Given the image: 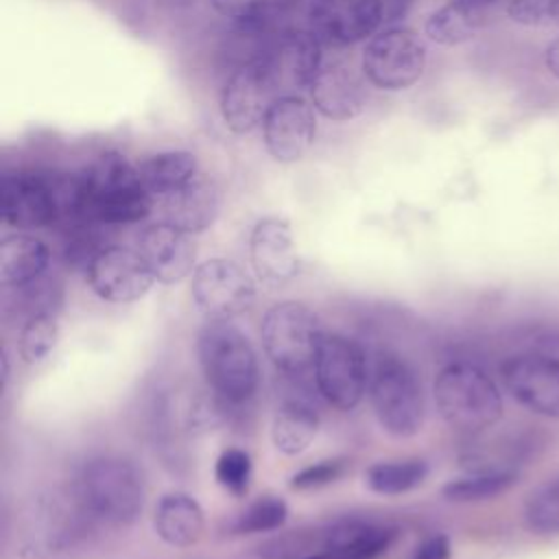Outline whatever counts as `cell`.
<instances>
[{"label":"cell","instance_id":"cell-1","mask_svg":"<svg viewBox=\"0 0 559 559\" xmlns=\"http://www.w3.org/2000/svg\"><path fill=\"white\" fill-rule=\"evenodd\" d=\"M2 221L15 229L48 227L59 221H81L79 173L9 170L0 183Z\"/></svg>","mask_w":559,"mask_h":559},{"label":"cell","instance_id":"cell-2","mask_svg":"<svg viewBox=\"0 0 559 559\" xmlns=\"http://www.w3.org/2000/svg\"><path fill=\"white\" fill-rule=\"evenodd\" d=\"M81 221L100 225H129L146 218L153 194L122 153L105 151L79 173Z\"/></svg>","mask_w":559,"mask_h":559},{"label":"cell","instance_id":"cell-3","mask_svg":"<svg viewBox=\"0 0 559 559\" xmlns=\"http://www.w3.org/2000/svg\"><path fill=\"white\" fill-rule=\"evenodd\" d=\"M72 500L90 520L129 526L144 509L142 472L120 456L90 459L72 483Z\"/></svg>","mask_w":559,"mask_h":559},{"label":"cell","instance_id":"cell-4","mask_svg":"<svg viewBox=\"0 0 559 559\" xmlns=\"http://www.w3.org/2000/svg\"><path fill=\"white\" fill-rule=\"evenodd\" d=\"M205 382L225 402H247L260 384V362L249 336L225 319H210L197 336Z\"/></svg>","mask_w":559,"mask_h":559},{"label":"cell","instance_id":"cell-5","mask_svg":"<svg viewBox=\"0 0 559 559\" xmlns=\"http://www.w3.org/2000/svg\"><path fill=\"white\" fill-rule=\"evenodd\" d=\"M369 400L380 426L393 437H413L426 417L424 386L397 354H380L369 371Z\"/></svg>","mask_w":559,"mask_h":559},{"label":"cell","instance_id":"cell-6","mask_svg":"<svg viewBox=\"0 0 559 559\" xmlns=\"http://www.w3.org/2000/svg\"><path fill=\"white\" fill-rule=\"evenodd\" d=\"M435 402L441 417L459 430L476 432L502 417V397L496 382L476 365L452 362L435 380Z\"/></svg>","mask_w":559,"mask_h":559},{"label":"cell","instance_id":"cell-7","mask_svg":"<svg viewBox=\"0 0 559 559\" xmlns=\"http://www.w3.org/2000/svg\"><path fill=\"white\" fill-rule=\"evenodd\" d=\"M260 336L266 356L282 373L304 376L314 365L325 332L306 304L280 301L266 310Z\"/></svg>","mask_w":559,"mask_h":559},{"label":"cell","instance_id":"cell-8","mask_svg":"<svg viewBox=\"0 0 559 559\" xmlns=\"http://www.w3.org/2000/svg\"><path fill=\"white\" fill-rule=\"evenodd\" d=\"M426 44L404 26L386 28L371 37L362 52V74L384 92H402L415 85L426 68Z\"/></svg>","mask_w":559,"mask_h":559},{"label":"cell","instance_id":"cell-9","mask_svg":"<svg viewBox=\"0 0 559 559\" xmlns=\"http://www.w3.org/2000/svg\"><path fill=\"white\" fill-rule=\"evenodd\" d=\"M312 369L317 391L328 404L338 411H352L360 404L369 384V369L356 341L336 332L325 334Z\"/></svg>","mask_w":559,"mask_h":559},{"label":"cell","instance_id":"cell-10","mask_svg":"<svg viewBox=\"0 0 559 559\" xmlns=\"http://www.w3.org/2000/svg\"><path fill=\"white\" fill-rule=\"evenodd\" d=\"M192 299L207 319L242 314L255 299L253 280L231 260L212 258L201 262L192 273Z\"/></svg>","mask_w":559,"mask_h":559},{"label":"cell","instance_id":"cell-11","mask_svg":"<svg viewBox=\"0 0 559 559\" xmlns=\"http://www.w3.org/2000/svg\"><path fill=\"white\" fill-rule=\"evenodd\" d=\"M266 76L277 96L297 94L310 87L321 66V39L310 28H286L280 33L262 57Z\"/></svg>","mask_w":559,"mask_h":559},{"label":"cell","instance_id":"cell-12","mask_svg":"<svg viewBox=\"0 0 559 559\" xmlns=\"http://www.w3.org/2000/svg\"><path fill=\"white\" fill-rule=\"evenodd\" d=\"M317 120L312 105L299 94L275 96L262 120L266 153L280 164L299 162L312 146Z\"/></svg>","mask_w":559,"mask_h":559},{"label":"cell","instance_id":"cell-13","mask_svg":"<svg viewBox=\"0 0 559 559\" xmlns=\"http://www.w3.org/2000/svg\"><path fill=\"white\" fill-rule=\"evenodd\" d=\"M275 90L266 76L262 59L240 63L221 90V116L231 133L247 135L262 124L269 105L275 98Z\"/></svg>","mask_w":559,"mask_h":559},{"label":"cell","instance_id":"cell-14","mask_svg":"<svg viewBox=\"0 0 559 559\" xmlns=\"http://www.w3.org/2000/svg\"><path fill=\"white\" fill-rule=\"evenodd\" d=\"M507 391L528 411L559 419V360L537 352L509 356L500 367Z\"/></svg>","mask_w":559,"mask_h":559},{"label":"cell","instance_id":"cell-15","mask_svg":"<svg viewBox=\"0 0 559 559\" xmlns=\"http://www.w3.org/2000/svg\"><path fill=\"white\" fill-rule=\"evenodd\" d=\"M90 288L105 301L129 304L148 293L155 277L138 249L111 245L103 247L87 262Z\"/></svg>","mask_w":559,"mask_h":559},{"label":"cell","instance_id":"cell-16","mask_svg":"<svg viewBox=\"0 0 559 559\" xmlns=\"http://www.w3.org/2000/svg\"><path fill=\"white\" fill-rule=\"evenodd\" d=\"M384 20L382 0H312L308 28L321 44L349 46L371 37Z\"/></svg>","mask_w":559,"mask_h":559},{"label":"cell","instance_id":"cell-17","mask_svg":"<svg viewBox=\"0 0 559 559\" xmlns=\"http://www.w3.org/2000/svg\"><path fill=\"white\" fill-rule=\"evenodd\" d=\"M249 255L258 280L271 288L284 286L299 273L293 231L284 218L266 216L253 225L249 236Z\"/></svg>","mask_w":559,"mask_h":559},{"label":"cell","instance_id":"cell-18","mask_svg":"<svg viewBox=\"0 0 559 559\" xmlns=\"http://www.w3.org/2000/svg\"><path fill=\"white\" fill-rule=\"evenodd\" d=\"M138 253L162 284H177L194 269L197 247L188 231L170 225H148L138 238Z\"/></svg>","mask_w":559,"mask_h":559},{"label":"cell","instance_id":"cell-19","mask_svg":"<svg viewBox=\"0 0 559 559\" xmlns=\"http://www.w3.org/2000/svg\"><path fill=\"white\" fill-rule=\"evenodd\" d=\"M312 105L330 120H352L367 105V87L360 74L347 63H330L319 70L310 85Z\"/></svg>","mask_w":559,"mask_h":559},{"label":"cell","instance_id":"cell-20","mask_svg":"<svg viewBox=\"0 0 559 559\" xmlns=\"http://www.w3.org/2000/svg\"><path fill=\"white\" fill-rule=\"evenodd\" d=\"M221 212V190L205 177L194 175L186 186L164 197V218L166 223L188 231L199 234L207 229Z\"/></svg>","mask_w":559,"mask_h":559},{"label":"cell","instance_id":"cell-21","mask_svg":"<svg viewBox=\"0 0 559 559\" xmlns=\"http://www.w3.org/2000/svg\"><path fill=\"white\" fill-rule=\"evenodd\" d=\"M397 531L362 520H341L323 533L321 559H376L389 550Z\"/></svg>","mask_w":559,"mask_h":559},{"label":"cell","instance_id":"cell-22","mask_svg":"<svg viewBox=\"0 0 559 559\" xmlns=\"http://www.w3.org/2000/svg\"><path fill=\"white\" fill-rule=\"evenodd\" d=\"M50 266V249L31 234H9L0 242V282L9 290L39 282Z\"/></svg>","mask_w":559,"mask_h":559},{"label":"cell","instance_id":"cell-23","mask_svg":"<svg viewBox=\"0 0 559 559\" xmlns=\"http://www.w3.org/2000/svg\"><path fill=\"white\" fill-rule=\"evenodd\" d=\"M319 411L312 400L304 393L286 395L275 411L271 439L273 445L284 454L304 452L319 430Z\"/></svg>","mask_w":559,"mask_h":559},{"label":"cell","instance_id":"cell-24","mask_svg":"<svg viewBox=\"0 0 559 559\" xmlns=\"http://www.w3.org/2000/svg\"><path fill=\"white\" fill-rule=\"evenodd\" d=\"M153 526L157 537L168 546L188 548L197 544L203 535V526H205L203 509L188 493H181V491L166 493L155 509Z\"/></svg>","mask_w":559,"mask_h":559},{"label":"cell","instance_id":"cell-25","mask_svg":"<svg viewBox=\"0 0 559 559\" xmlns=\"http://www.w3.org/2000/svg\"><path fill=\"white\" fill-rule=\"evenodd\" d=\"M142 183L153 197H168L197 175V157L190 151H162L138 164Z\"/></svg>","mask_w":559,"mask_h":559},{"label":"cell","instance_id":"cell-26","mask_svg":"<svg viewBox=\"0 0 559 559\" xmlns=\"http://www.w3.org/2000/svg\"><path fill=\"white\" fill-rule=\"evenodd\" d=\"M483 26V9L452 0L432 11L424 24V33L439 46H459L469 41Z\"/></svg>","mask_w":559,"mask_h":559},{"label":"cell","instance_id":"cell-27","mask_svg":"<svg viewBox=\"0 0 559 559\" xmlns=\"http://www.w3.org/2000/svg\"><path fill=\"white\" fill-rule=\"evenodd\" d=\"M428 476V463L421 459L380 461L365 472V483L380 496H402L419 487Z\"/></svg>","mask_w":559,"mask_h":559},{"label":"cell","instance_id":"cell-28","mask_svg":"<svg viewBox=\"0 0 559 559\" xmlns=\"http://www.w3.org/2000/svg\"><path fill=\"white\" fill-rule=\"evenodd\" d=\"M515 472L509 469H483L469 476L450 480L441 493L450 502H478L491 500L515 485Z\"/></svg>","mask_w":559,"mask_h":559},{"label":"cell","instance_id":"cell-29","mask_svg":"<svg viewBox=\"0 0 559 559\" xmlns=\"http://www.w3.org/2000/svg\"><path fill=\"white\" fill-rule=\"evenodd\" d=\"M59 323L55 312H37L24 319L20 330V356L26 365H39L55 349Z\"/></svg>","mask_w":559,"mask_h":559},{"label":"cell","instance_id":"cell-30","mask_svg":"<svg viewBox=\"0 0 559 559\" xmlns=\"http://www.w3.org/2000/svg\"><path fill=\"white\" fill-rule=\"evenodd\" d=\"M288 518V507L277 496H262L253 500L245 511H240L229 524L231 535L269 533L280 528Z\"/></svg>","mask_w":559,"mask_h":559},{"label":"cell","instance_id":"cell-31","mask_svg":"<svg viewBox=\"0 0 559 559\" xmlns=\"http://www.w3.org/2000/svg\"><path fill=\"white\" fill-rule=\"evenodd\" d=\"M524 520L539 535H559V478L544 483L528 496Z\"/></svg>","mask_w":559,"mask_h":559},{"label":"cell","instance_id":"cell-32","mask_svg":"<svg viewBox=\"0 0 559 559\" xmlns=\"http://www.w3.org/2000/svg\"><path fill=\"white\" fill-rule=\"evenodd\" d=\"M251 476H253V463L247 450L227 448L218 454L214 465V478L231 496L236 498L245 496L249 491Z\"/></svg>","mask_w":559,"mask_h":559},{"label":"cell","instance_id":"cell-33","mask_svg":"<svg viewBox=\"0 0 559 559\" xmlns=\"http://www.w3.org/2000/svg\"><path fill=\"white\" fill-rule=\"evenodd\" d=\"M347 467H349V459H345V456H334V459L312 463V465L299 469L290 478V489L306 491V489L325 487L330 483H336L347 472Z\"/></svg>","mask_w":559,"mask_h":559},{"label":"cell","instance_id":"cell-34","mask_svg":"<svg viewBox=\"0 0 559 559\" xmlns=\"http://www.w3.org/2000/svg\"><path fill=\"white\" fill-rule=\"evenodd\" d=\"M509 17L524 26H542L559 22V0H511Z\"/></svg>","mask_w":559,"mask_h":559},{"label":"cell","instance_id":"cell-35","mask_svg":"<svg viewBox=\"0 0 559 559\" xmlns=\"http://www.w3.org/2000/svg\"><path fill=\"white\" fill-rule=\"evenodd\" d=\"M413 559H452V548L448 535H432L424 539Z\"/></svg>","mask_w":559,"mask_h":559},{"label":"cell","instance_id":"cell-36","mask_svg":"<svg viewBox=\"0 0 559 559\" xmlns=\"http://www.w3.org/2000/svg\"><path fill=\"white\" fill-rule=\"evenodd\" d=\"M411 2H413V0H382V7H384V22H391V20H397L400 15H404Z\"/></svg>","mask_w":559,"mask_h":559},{"label":"cell","instance_id":"cell-37","mask_svg":"<svg viewBox=\"0 0 559 559\" xmlns=\"http://www.w3.org/2000/svg\"><path fill=\"white\" fill-rule=\"evenodd\" d=\"M544 61H546L548 72L559 79V37H555V39L548 44L546 55H544Z\"/></svg>","mask_w":559,"mask_h":559},{"label":"cell","instance_id":"cell-38","mask_svg":"<svg viewBox=\"0 0 559 559\" xmlns=\"http://www.w3.org/2000/svg\"><path fill=\"white\" fill-rule=\"evenodd\" d=\"M461 2H465V4H469V7L483 9V7H487V4H491V2H496V0H461Z\"/></svg>","mask_w":559,"mask_h":559},{"label":"cell","instance_id":"cell-39","mask_svg":"<svg viewBox=\"0 0 559 559\" xmlns=\"http://www.w3.org/2000/svg\"><path fill=\"white\" fill-rule=\"evenodd\" d=\"M306 559H321V555L317 552V555H312V557H306Z\"/></svg>","mask_w":559,"mask_h":559}]
</instances>
